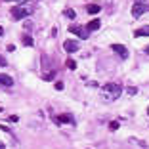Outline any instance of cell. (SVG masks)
I'll return each mask as SVG.
<instances>
[{
	"label": "cell",
	"mask_w": 149,
	"mask_h": 149,
	"mask_svg": "<svg viewBox=\"0 0 149 149\" xmlns=\"http://www.w3.org/2000/svg\"><path fill=\"white\" fill-rule=\"evenodd\" d=\"M120 94H123V88L118 86V84H113V82L105 84V86L101 88V96H103V100H105V101L118 100V96H120Z\"/></svg>",
	"instance_id": "obj_1"
},
{
	"label": "cell",
	"mask_w": 149,
	"mask_h": 149,
	"mask_svg": "<svg viewBox=\"0 0 149 149\" xmlns=\"http://www.w3.org/2000/svg\"><path fill=\"white\" fill-rule=\"evenodd\" d=\"M31 15V10L25 8V6H17V8H12V17L13 19H27Z\"/></svg>",
	"instance_id": "obj_2"
},
{
	"label": "cell",
	"mask_w": 149,
	"mask_h": 149,
	"mask_svg": "<svg viewBox=\"0 0 149 149\" xmlns=\"http://www.w3.org/2000/svg\"><path fill=\"white\" fill-rule=\"evenodd\" d=\"M145 12H147V6H145L143 2H136V4L132 6V15H134V17H141Z\"/></svg>",
	"instance_id": "obj_3"
},
{
	"label": "cell",
	"mask_w": 149,
	"mask_h": 149,
	"mask_svg": "<svg viewBox=\"0 0 149 149\" xmlns=\"http://www.w3.org/2000/svg\"><path fill=\"white\" fill-rule=\"evenodd\" d=\"M69 33H71V35H77L79 38H86V36H88V31L84 29V27H80V25H71Z\"/></svg>",
	"instance_id": "obj_4"
},
{
	"label": "cell",
	"mask_w": 149,
	"mask_h": 149,
	"mask_svg": "<svg viewBox=\"0 0 149 149\" xmlns=\"http://www.w3.org/2000/svg\"><path fill=\"white\" fill-rule=\"evenodd\" d=\"M111 48H113V52H117L118 56L123 57V59H126V57H128V50L124 48L123 44H113V46H111Z\"/></svg>",
	"instance_id": "obj_5"
},
{
	"label": "cell",
	"mask_w": 149,
	"mask_h": 149,
	"mask_svg": "<svg viewBox=\"0 0 149 149\" xmlns=\"http://www.w3.org/2000/svg\"><path fill=\"white\" fill-rule=\"evenodd\" d=\"M63 48H65V52L73 54V52H77V50H79V44L74 42V40H65V44H63Z\"/></svg>",
	"instance_id": "obj_6"
},
{
	"label": "cell",
	"mask_w": 149,
	"mask_h": 149,
	"mask_svg": "<svg viewBox=\"0 0 149 149\" xmlns=\"http://www.w3.org/2000/svg\"><path fill=\"white\" fill-rule=\"evenodd\" d=\"M56 123H57V124H61V123L73 124V123H74V118H73V115H59V117H56Z\"/></svg>",
	"instance_id": "obj_7"
},
{
	"label": "cell",
	"mask_w": 149,
	"mask_h": 149,
	"mask_svg": "<svg viewBox=\"0 0 149 149\" xmlns=\"http://www.w3.org/2000/svg\"><path fill=\"white\" fill-rule=\"evenodd\" d=\"M0 84L2 86H13V79L6 73H0Z\"/></svg>",
	"instance_id": "obj_8"
},
{
	"label": "cell",
	"mask_w": 149,
	"mask_h": 149,
	"mask_svg": "<svg viewBox=\"0 0 149 149\" xmlns=\"http://www.w3.org/2000/svg\"><path fill=\"white\" fill-rule=\"evenodd\" d=\"M86 12H88V13H92V15H96V13L101 12V8H100L97 4H88V6H86Z\"/></svg>",
	"instance_id": "obj_9"
},
{
	"label": "cell",
	"mask_w": 149,
	"mask_h": 149,
	"mask_svg": "<svg viewBox=\"0 0 149 149\" xmlns=\"http://www.w3.org/2000/svg\"><path fill=\"white\" fill-rule=\"evenodd\" d=\"M86 29L88 31H97V29H100V19H94V21H90L86 25Z\"/></svg>",
	"instance_id": "obj_10"
},
{
	"label": "cell",
	"mask_w": 149,
	"mask_h": 149,
	"mask_svg": "<svg viewBox=\"0 0 149 149\" xmlns=\"http://www.w3.org/2000/svg\"><path fill=\"white\" fill-rule=\"evenodd\" d=\"M134 35H136V36H149V25H147V27H141V29H138Z\"/></svg>",
	"instance_id": "obj_11"
},
{
	"label": "cell",
	"mask_w": 149,
	"mask_h": 149,
	"mask_svg": "<svg viewBox=\"0 0 149 149\" xmlns=\"http://www.w3.org/2000/svg\"><path fill=\"white\" fill-rule=\"evenodd\" d=\"M23 44H25V46H33L35 42H33V38L29 35H25V36H23Z\"/></svg>",
	"instance_id": "obj_12"
},
{
	"label": "cell",
	"mask_w": 149,
	"mask_h": 149,
	"mask_svg": "<svg viewBox=\"0 0 149 149\" xmlns=\"http://www.w3.org/2000/svg\"><path fill=\"white\" fill-rule=\"evenodd\" d=\"M67 67L69 69H77V61L74 59H67Z\"/></svg>",
	"instance_id": "obj_13"
},
{
	"label": "cell",
	"mask_w": 149,
	"mask_h": 149,
	"mask_svg": "<svg viewBox=\"0 0 149 149\" xmlns=\"http://www.w3.org/2000/svg\"><path fill=\"white\" fill-rule=\"evenodd\" d=\"M65 15H67V17H71V19H74L77 13H74V10H65Z\"/></svg>",
	"instance_id": "obj_14"
},
{
	"label": "cell",
	"mask_w": 149,
	"mask_h": 149,
	"mask_svg": "<svg viewBox=\"0 0 149 149\" xmlns=\"http://www.w3.org/2000/svg\"><path fill=\"white\" fill-rule=\"evenodd\" d=\"M117 128H118V123H117V120L109 123V130H117Z\"/></svg>",
	"instance_id": "obj_15"
},
{
	"label": "cell",
	"mask_w": 149,
	"mask_h": 149,
	"mask_svg": "<svg viewBox=\"0 0 149 149\" xmlns=\"http://www.w3.org/2000/svg\"><path fill=\"white\" fill-rule=\"evenodd\" d=\"M54 86H56V90H63V82H61V80H56Z\"/></svg>",
	"instance_id": "obj_16"
},
{
	"label": "cell",
	"mask_w": 149,
	"mask_h": 149,
	"mask_svg": "<svg viewBox=\"0 0 149 149\" xmlns=\"http://www.w3.org/2000/svg\"><path fill=\"white\" fill-rule=\"evenodd\" d=\"M44 80H54V73H46L44 74Z\"/></svg>",
	"instance_id": "obj_17"
},
{
	"label": "cell",
	"mask_w": 149,
	"mask_h": 149,
	"mask_svg": "<svg viewBox=\"0 0 149 149\" xmlns=\"http://www.w3.org/2000/svg\"><path fill=\"white\" fill-rule=\"evenodd\" d=\"M128 94H130V96H134V94H138V88H128Z\"/></svg>",
	"instance_id": "obj_18"
},
{
	"label": "cell",
	"mask_w": 149,
	"mask_h": 149,
	"mask_svg": "<svg viewBox=\"0 0 149 149\" xmlns=\"http://www.w3.org/2000/svg\"><path fill=\"white\" fill-rule=\"evenodd\" d=\"M6 65H8V61H6V59H4V57H2V56H0V67H6Z\"/></svg>",
	"instance_id": "obj_19"
},
{
	"label": "cell",
	"mask_w": 149,
	"mask_h": 149,
	"mask_svg": "<svg viewBox=\"0 0 149 149\" xmlns=\"http://www.w3.org/2000/svg\"><path fill=\"white\" fill-rule=\"evenodd\" d=\"M10 120H12V123H17L19 117H17V115H12V117H10Z\"/></svg>",
	"instance_id": "obj_20"
},
{
	"label": "cell",
	"mask_w": 149,
	"mask_h": 149,
	"mask_svg": "<svg viewBox=\"0 0 149 149\" xmlns=\"http://www.w3.org/2000/svg\"><path fill=\"white\" fill-rule=\"evenodd\" d=\"M0 149H6V145H4V143H2V141H0Z\"/></svg>",
	"instance_id": "obj_21"
},
{
	"label": "cell",
	"mask_w": 149,
	"mask_h": 149,
	"mask_svg": "<svg viewBox=\"0 0 149 149\" xmlns=\"http://www.w3.org/2000/svg\"><path fill=\"white\" fill-rule=\"evenodd\" d=\"M145 54H149V46H147V48H145Z\"/></svg>",
	"instance_id": "obj_22"
},
{
	"label": "cell",
	"mask_w": 149,
	"mask_h": 149,
	"mask_svg": "<svg viewBox=\"0 0 149 149\" xmlns=\"http://www.w3.org/2000/svg\"><path fill=\"white\" fill-rule=\"evenodd\" d=\"M138 2H141V0H138Z\"/></svg>",
	"instance_id": "obj_23"
},
{
	"label": "cell",
	"mask_w": 149,
	"mask_h": 149,
	"mask_svg": "<svg viewBox=\"0 0 149 149\" xmlns=\"http://www.w3.org/2000/svg\"><path fill=\"white\" fill-rule=\"evenodd\" d=\"M147 113H149V109H147Z\"/></svg>",
	"instance_id": "obj_24"
}]
</instances>
